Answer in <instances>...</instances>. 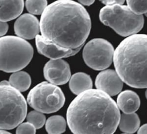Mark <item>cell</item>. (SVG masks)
I'll use <instances>...</instances> for the list:
<instances>
[{
	"label": "cell",
	"mask_w": 147,
	"mask_h": 134,
	"mask_svg": "<svg viewBox=\"0 0 147 134\" xmlns=\"http://www.w3.org/2000/svg\"><path fill=\"white\" fill-rule=\"evenodd\" d=\"M90 15L82 4L72 0H57L41 14V36L62 47L81 48L91 30Z\"/></svg>",
	"instance_id": "6da1fadb"
},
{
	"label": "cell",
	"mask_w": 147,
	"mask_h": 134,
	"mask_svg": "<svg viewBox=\"0 0 147 134\" xmlns=\"http://www.w3.org/2000/svg\"><path fill=\"white\" fill-rule=\"evenodd\" d=\"M119 118L116 103L98 89L91 88L78 94L67 111V124L74 133H113Z\"/></svg>",
	"instance_id": "7a4b0ae2"
},
{
	"label": "cell",
	"mask_w": 147,
	"mask_h": 134,
	"mask_svg": "<svg viewBox=\"0 0 147 134\" xmlns=\"http://www.w3.org/2000/svg\"><path fill=\"white\" fill-rule=\"evenodd\" d=\"M113 61L124 82L133 88H147L146 34L136 33L122 40L114 52Z\"/></svg>",
	"instance_id": "3957f363"
},
{
	"label": "cell",
	"mask_w": 147,
	"mask_h": 134,
	"mask_svg": "<svg viewBox=\"0 0 147 134\" xmlns=\"http://www.w3.org/2000/svg\"><path fill=\"white\" fill-rule=\"evenodd\" d=\"M27 113L26 100L17 89L7 81L0 82V129H11L25 119Z\"/></svg>",
	"instance_id": "277c9868"
},
{
	"label": "cell",
	"mask_w": 147,
	"mask_h": 134,
	"mask_svg": "<svg viewBox=\"0 0 147 134\" xmlns=\"http://www.w3.org/2000/svg\"><path fill=\"white\" fill-rule=\"evenodd\" d=\"M100 21L112 28L117 34L127 37L139 32L142 28V15L134 13L126 5L115 4L106 5L99 12Z\"/></svg>",
	"instance_id": "5b68a950"
},
{
	"label": "cell",
	"mask_w": 147,
	"mask_h": 134,
	"mask_svg": "<svg viewBox=\"0 0 147 134\" xmlns=\"http://www.w3.org/2000/svg\"><path fill=\"white\" fill-rule=\"evenodd\" d=\"M33 55L32 45L20 37H0V70L15 72L26 66Z\"/></svg>",
	"instance_id": "8992f818"
},
{
	"label": "cell",
	"mask_w": 147,
	"mask_h": 134,
	"mask_svg": "<svg viewBox=\"0 0 147 134\" xmlns=\"http://www.w3.org/2000/svg\"><path fill=\"white\" fill-rule=\"evenodd\" d=\"M28 104L37 111L51 113L59 111L64 104L65 97L61 89L55 84L44 81L29 92Z\"/></svg>",
	"instance_id": "52a82bcc"
},
{
	"label": "cell",
	"mask_w": 147,
	"mask_h": 134,
	"mask_svg": "<svg viewBox=\"0 0 147 134\" xmlns=\"http://www.w3.org/2000/svg\"><path fill=\"white\" fill-rule=\"evenodd\" d=\"M114 49L110 42L103 38H94L88 42L83 50L86 64L96 70L108 68L113 61Z\"/></svg>",
	"instance_id": "ba28073f"
},
{
	"label": "cell",
	"mask_w": 147,
	"mask_h": 134,
	"mask_svg": "<svg viewBox=\"0 0 147 134\" xmlns=\"http://www.w3.org/2000/svg\"><path fill=\"white\" fill-rule=\"evenodd\" d=\"M44 76L49 82L55 85H63L71 77L69 64L64 60L52 59L46 63L44 68Z\"/></svg>",
	"instance_id": "9c48e42d"
},
{
	"label": "cell",
	"mask_w": 147,
	"mask_h": 134,
	"mask_svg": "<svg viewBox=\"0 0 147 134\" xmlns=\"http://www.w3.org/2000/svg\"><path fill=\"white\" fill-rule=\"evenodd\" d=\"M35 38L36 45L38 53L51 59H59L74 56L81 48L70 49L64 48L48 40L39 34H37Z\"/></svg>",
	"instance_id": "30bf717a"
},
{
	"label": "cell",
	"mask_w": 147,
	"mask_h": 134,
	"mask_svg": "<svg viewBox=\"0 0 147 134\" xmlns=\"http://www.w3.org/2000/svg\"><path fill=\"white\" fill-rule=\"evenodd\" d=\"M95 86L110 96L119 93L123 87V81L116 71L107 69L100 72L96 76Z\"/></svg>",
	"instance_id": "8fae6325"
},
{
	"label": "cell",
	"mask_w": 147,
	"mask_h": 134,
	"mask_svg": "<svg viewBox=\"0 0 147 134\" xmlns=\"http://www.w3.org/2000/svg\"><path fill=\"white\" fill-rule=\"evenodd\" d=\"M14 29L18 37L27 40L33 39L40 32V22L33 15L24 14L16 21Z\"/></svg>",
	"instance_id": "7c38bea8"
},
{
	"label": "cell",
	"mask_w": 147,
	"mask_h": 134,
	"mask_svg": "<svg viewBox=\"0 0 147 134\" xmlns=\"http://www.w3.org/2000/svg\"><path fill=\"white\" fill-rule=\"evenodd\" d=\"M24 0H0V20L9 21L18 17L24 9Z\"/></svg>",
	"instance_id": "4fadbf2b"
},
{
	"label": "cell",
	"mask_w": 147,
	"mask_h": 134,
	"mask_svg": "<svg viewBox=\"0 0 147 134\" xmlns=\"http://www.w3.org/2000/svg\"><path fill=\"white\" fill-rule=\"evenodd\" d=\"M117 105L123 113H130L137 111L140 106V99L137 94L130 90L121 92L117 100Z\"/></svg>",
	"instance_id": "5bb4252c"
},
{
	"label": "cell",
	"mask_w": 147,
	"mask_h": 134,
	"mask_svg": "<svg viewBox=\"0 0 147 134\" xmlns=\"http://www.w3.org/2000/svg\"><path fill=\"white\" fill-rule=\"evenodd\" d=\"M69 86L71 92L75 94L91 89L92 81L90 76L83 72H78L74 74L69 78Z\"/></svg>",
	"instance_id": "9a60e30c"
},
{
	"label": "cell",
	"mask_w": 147,
	"mask_h": 134,
	"mask_svg": "<svg viewBox=\"0 0 147 134\" xmlns=\"http://www.w3.org/2000/svg\"><path fill=\"white\" fill-rule=\"evenodd\" d=\"M140 125V120L137 113H123L120 115L118 123L120 130L126 133H133L136 132Z\"/></svg>",
	"instance_id": "2e32d148"
},
{
	"label": "cell",
	"mask_w": 147,
	"mask_h": 134,
	"mask_svg": "<svg viewBox=\"0 0 147 134\" xmlns=\"http://www.w3.org/2000/svg\"><path fill=\"white\" fill-rule=\"evenodd\" d=\"M9 82L13 87L20 92H24L30 87L31 78L28 73L17 71L10 76Z\"/></svg>",
	"instance_id": "e0dca14e"
},
{
	"label": "cell",
	"mask_w": 147,
	"mask_h": 134,
	"mask_svg": "<svg viewBox=\"0 0 147 134\" xmlns=\"http://www.w3.org/2000/svg\"><path fill=\"white\" fill-rule=\"evenodd\" d=\"M65 128L66 121L63 117L59 115L49 117L45 123V129L49 133H61Z\"/></svg>",
	"instance_id": "ac0fdd59"
},
{
	"label": "cell",
	"mask_w": 147,
	"mask_h": 134,
	"mask_svg": "<svg viewBox=\"0 0 147 134\" xmlns=\"http://www.w3.org/2000/svg\"><path fill=\"white\" fill-rule=\"evenodd\" d=\"M27 10L33 14H41L47 6V0H26Z\"/></svg>",
	"instance_id": "d6986e66"
},
{
	"label": "cell",
	"mask_w": 147,
	"mask_h": 134,
	"mask_svg": "<svg viewBox=\"0 0 147 134\" xmlns=\"http://www.w3.org/2000/svg\"><path fill=\"white\" fill-rule=\"evenodd\" d=\"M28 122L31 123L36 129L41 128L45 123V116L39 111H31L27 115Z\"/></svg>",
	"instance_id": "ffe728a7"
},
{
	"label": "cell",
	"mask_w": 147,
	"mask_h": 134,
	"mask_svg": "<svg viewBox=\"0 0 147 134\" xmlns=\"http://www.w3.org/2000/svg\"><path fill=\"white\" fill-rule=\"evenodd\" d=\"M127 6L139 15L147 13V0H126Z\"/></svg>",
	"instance_id": "44dd1931"
},
{
	"label": "cell",
	"mask_w": 147,
	"mask_h": 134,
	"mask_svg": "<svg viewBox=\"0 0 147 134\" xmlns=\"http://www.w3.org/2000/svg\"><path fill=\"white\" fill-rule=\"evenodd\" d=\"M16 129L17 133H35L36 128L30 123L20 124Z\"/></svg>",
	"instance_id": "7402d4cb"
},
{
	"label": "cell",
	"mask_w": 147,
	"mask_h": 134,
	"mask_svg": "<svg viewBox=\"0 0 147 134\" xmlns=\"http://www.w3.org/2000/svg\"><path fill=\"white\" fill-rule=\"evenodd\" d=\"M102 3L106 5H113L115 4L123 5L125 0H99Z\"/></svg>",
	"instance_id": "603a6c76"
},
{
	"label": "cell",
	"mask_w": 147,
	"mask_h": 134,
	"mask_svg": "<svg viewBox=\"0 0 147 134\" xmlns=\"http://www.w3.org/2000/svg\"><path fill=\"white\" fill-rule=\"evenodd\" d=\"M8 24L5 22L0 20V37L4 36L7 31Z\"/></svg>",
	"instance_id": "cb8c5ba5"
},
{
	"label": "cell",
	"mask_w": 147,
	"mask_h": 134,
	"mask_svg": "<svg viewBox=\"0 0 147 134\" xmlns=\"http://www.w3.org/2000/svg\"><path fill=\"white\" fill-rule=\"evenodd\" d=\"M78 1L82 5L85 6H90L94 2L95 0H78Z\"/></svg>",
	"instance_id": "d4e9b609"
},
{
	"label": "cell",
	"mask_w": 147,
	"mask_h": 134,
	"mask_svg": "<svg viewBox=\"0 0 147 134\" xmlns=\"http://www.w3.org/2000/svg\"><path fill=\"white\" fill-rule=\"evenodd\" d=\"M137 131L138 133H147V124H144L141 127H139Z\"/></svg>",
	"instance_id": "484cf974"
},
{
	"label": "cell",
	"mask_w": 147,
	"mask_h": 134,
	"mask_svg": "<svg viewBox=\"0 0 147 134\" xmlns=\"http://www.w3.org/2000/svg\"><path fill=\"white\" fill-rule=\"evenodd\" d=\"M9 132L6 131L5 129H0V133H9Z\"/></svg>",
	"instance_id": "4316f807"
},
{
	"label": "cell",
	"mask_w": 147,
	"mask_h": 134,
	"mask_svg": "<svg viewBox=\"0 0 147 134\" xmlns=\"http://www.w3.org/2000/svg\"><path fill=\"white\" fill-rule=\"evenodd\" d=\"M145 96H146V99H147V89H146V91H145Z\"/></svg>",
	"instance_id": "83f0119b"
},
{
	"label": "cell",
	"mask_w": 147,
	"mask_h": 134,
	"mask_svg": "<svg viewBox=\"0 0 147 134\" xmlns=\"http://www.w3.org/2000/svg\"><path fill=\"white\" fill-rule=\"evenodd\" d=\"M145 15L147 17V13H146V14H145Z\"/></svg>",
	"instance_id": "f1b7e54d"
}]
</instances>
